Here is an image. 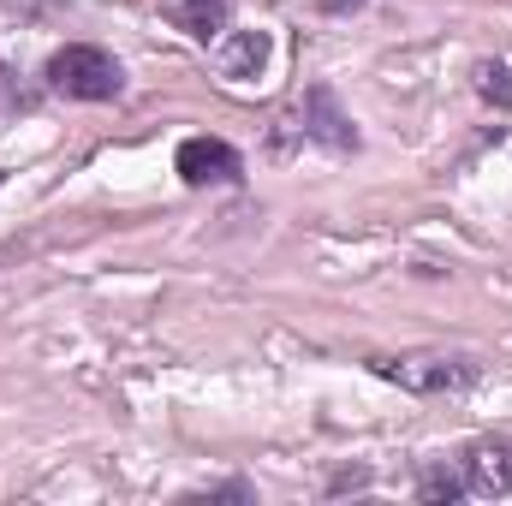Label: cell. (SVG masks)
<instances>
[{"instance_id": "obj_2", "label": "cell", "mask_w": 512, "mask_h": 506, "mask_svg": "<svg viewBox=\"0 0 512 506\" xmlns=\"http://www.w3.org/2000/svg\"><path fill=\"white\" fill-rule=\"evenodd\" d=\"M370 370L393 387H405V393H423V399H435V393H465L471 381H477V364L471 358H447V352H405V358H370Z\"/></svg>"}, {"instance_id": "obj_7", "label": "cell", "mask_w": 512, "mask_h": 506, "mask_svg": "<svg viewBox=\"0 0 512 506\" xmlns=\"http://www.w3.org/2000/svg\"><path fill=\"white\" fill-rule=\"evenodd\" d=\"M167 18L191 42H221L227 36V0H167Z\"/></svg>"}, {"instance_id": "obj_10", "label": "cell", "mask_w": 512, "mask_h": 506, "mask_svg": "<svg viewBox=\"0 0 512 506\" xmlns=\"http://www.w3.org/2000/svg\"><path fill=\"white\" fill-rule=\"evenodd\" d=\"M364 483H370V471H340L334 477V489H364Z\"/></svg>"}, {"instance_id": "obj_5", "label": "cell", "mask_w": 512, "mask_h": 506, "mask_svg": "<svg viewBox=\"0 0 512 506\" xmlns=\"http://www.w3.org/2000/svg\"><path fill=\"white\" fill-rule=\"evenodd\" d=\"M304 137H316V143H328L334 155H352L358 149V131H352V120L340 114V102H334V90H310L304 96Z\"/></svg>"}, {"instance_id": "obj_6", "label": "cell", "mask_w": 512, "mask_h": 506, "mask_svg": "<svg viewBox=\"0 0 512 506\" xmlns=\"http://www.w3.org/2000/svg\"><path fill=\"white\" fill-rule=\"evenodd\" d=\"M268 30H227L221 42H215V66L227 72V78H256L262 66H268Z\"/></svg>"}, {"instance_id": "obj_11", "label": "cell", "mask_w": 512, "mask_h": 506, "mask_svg": "<svg viewBox=\"0 0 512 506\" xmlns=\"http://www.w3.org/2000/svg\"><path fill=\"white\" fill-rule=\"evenodd\" d=\"M328 12H352V6H364V0H322Z\"/></svg>"}, {"instance_id": "obj_4", "label": "cell", "mask_w": 512, "mask_h": 506, "mask_svg": "<svg viewBox=\"0 0 512 506\" xmlns=\"http://www.w3.org/2000/svg\"><path fill=\"white\" fill-rule=\"evenodd\" d=\"M471 495H512V435H483L459 459Z\"/></svg>"}, {"instance_id": "obj_8", "label": "cell", "mask_w": 512, "mask_h": 506, "mask_svg": "<svg viewBox=\"0 0 512 506\" xmlns=\"http://www.w3.org/2000/svg\"><path fill=\"white\" fill-rule=\"evenodd\" d=\"M417 495H423V501H459V495H471V489H465V471L435 465V471H423V477H417Z\"/></svg>"}, {"instance_id": "obj_3", "label": "cell", "mask_w": 512, "mask_h": 506, "mask_svg": "<svg viewBox=\"0 0 512 506\" xmlns=\"http://www.w3.org/2000/svg\"><path fill=\"white\" fill-rule=\"evenodd\" d=\"M179 179L191 191H209V185H239L245 179V155L227 143V137H185L179 155H173Z\"/></svg>"}, {"instance_id": "obj_1", "label": "cell", "mask_w": 512, "mask_h": 506, "mask_svg": "<svg viewBox=\"0 0 512 506\" xmlns=\"http://www.w3.org/2000/svg\"><path fill=\"white\" fill-rule=\"evenodd\" d=\"M48 90L72 96V102H114L126 90V72L108 48L96 42H66L48 54Z\"/></svg>"}, {"instance_id": "obj_9", "label": "cell", "mask_w": 512, "mask_h": 506, "mask_svg": "<svg viewBox=\"0 0 512 506\" xmlns=\"http://www.w3.org/2000/svg\"><path fill=\"white\" fill-rule=\"evenodd\" d=\"M477 96L495 102V108L512 102V84H507V66H501V60H483V66H477Z\"/></svg>"}]
</instances>
